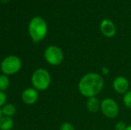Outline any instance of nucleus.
I'll return each instance as SVG.
<instances>
[{
	"label": "nucleus",
	"instance_id": "10",
	"mask_svg": "<svg viewBox=\"0 0 131 130\" xmlns=\"http://www.w3.org/2000/svg\"><path fill=\"white\" fill-rule=\"evenodd\" d=\"M86 109L89 112L91 113H96L100 111L101 109V102L96 96H94V97L88 98L86 102Z\"/></svg>",
	"mask_w": 131,
	"mask_h": 130
},
{
	"label": "nucleus",
	"instance_id": "3",
	"mask_svg": "<svg viewBox=\"0 0 131 130\" xmlns=\"http://www.w3.org/2000/svg\"><path fill=\"white\" fill-rule=\"evenodd\" d=\"M31 83L35 89L38 91H45L49 87L51 83L50 73L45 69H38L33 72L31 77Z\"/></svg>",
	"mask_w": 131,
	"mask_h": 130
},
{
	"label": "nucleus",
	"instance_id": "13",
	"mask_svg": "<svg viewBox=\"0 0 131 130\" xmlns=\"http://www.w3.org/2000/svg\"><path fill=\"white\" fill-rule=\"evenodd\" d=\"M9 78L6 75H0V91H5L9 87Z\"/></svg>",
	"mask_w": 131,
	"mask_h": 130
},
{
	"label": "nucleus",
	"instance_id": "18",
	"mask_svg": "<svg viewBox=\"0 0 131 130\" xmlns=\"http://www.w3.org/2000/svg\"><path fill=\"white\" fill-rule=\"evenodd\" d=\"M101 72H102V76H106V75H108L109 72H110V69H109V68L106 67V66H103V67L101 68Z\"/></svg>",
	"mask_w": 131,
	"mask_h": 130
},
{
	"label": "nucleus",
	"instance_id": "12",
	"mask_svg": "<svg viewBox=\"0 0 131 130\" xmlns=\"http://www.w3.org/2000/svg\"><path fill=\"white\" fill-rule=\"evenodd\" d=\"M2 112L5 116H8V117H12L15 114L16 112V108L14 105L11 103L8 104H5L2 108Z\"/></svg>",
	"mask_w": 131,
	"mask_h": 130
},
{
	"label": "nucleus",
	"instance_id": "11",
	"mask_svg": "<svg viewBox=\"0 0 131 130\" xmlns=\"http://www.w3.org/2000/svg\"><path fill=\"white\" fill-rule=\"evenodd\" d=\"M14 126V121L11 117L4 116L0 119V129L1 130H10Z\"/></svg>",
	"mask_w": 131,
	"mask_h": 130
},
{
	"label": "nucleus",
	"instance_id": "8",
	"mask_svg": "<svg viewBox=\"0 0 131 130\" xmlns=\"http://www.w3.org/2000/svg\"><path fill=\"white\" fill-rule=\"evenodd\" d=\"M99 28H100V31L103 36L108 38H113L116 35V32H117V28H116L115 23L112 20L107 19V18H105L101 21Z\"/></svg>",
	"mask_w": 131,
	"mask_h": 130
},
{
	"label": "nucleus",
	"instance_id": "5",
	"mask_svg": "<svg viewBox=\"0 0 131 130\" xmlns=\"http://www.w3.org/2000/svg\"><path fill=\"white\" fill-rule=\"evenodd\" d=\"M44 57L50 65L57 66L62 63L64 55L62 50L59 46L50 45V46L47 47V49L45 50Z\"/></svg>",
	"mask_w": 131,
	"mask_h": 130
},
{
	"label": "nucleus",
	"instance_id": "14",
	"mask_svg": "<svg viewBox=\"0 0 131 130\" xmlns=\"http://www.w3.org/2000/svg\"><path fill=\"white\" fill-rule=\"evenodd\" d=\"M123 103L128 109L131 110V90H128L125 94H123Z\"/></svg>",
	"mask_w": 131,
	"mask_h": 130
},
{
	"label": "nucleus",
	"instance_id": "4",
	"mask_svg": "<svg viewBox=\"0 0 131 130\" xmlns=\"http://www.w3.org/2000/svg\"><path fill=\"white\" fill-rule=\"evenodd\" d=\"M0 68H1L3 74L6 75V76L14 75L21 69V61L16 55H9L2 61Z\"/></svg>",
	"mask_w": 131,
	"mask_h": 130
},
{
	"label": "nucleus",
	"instance_id": "7",
	"mask_svg": "<svg viewBox=\"0 0 131 130\" xmlns=\"http://www.w3.org/2000/svg\"><path fill=\"white\" fill-rule=\"evenodd\" d=\"M112 88L117 94H125L129 90V81L124 76H118L112 81Z\"/></svg>",
	"mask_w": 131,
	"mask_h": 130
},
{
	"label": "nucleus",
	"instance_id": "20",
	"mask_svg": "<svg viewBox=\"0 0 131 130\" xmlns=\"http://www.w3.org/2000/svg\"><path fill=\"white\" fill-rule=\"evenodd\" d=\"M2 115H3V112H2V109H0V119H1L2 117H3Z\"/></svg>",
	"mask_w": 131,
	"mask_h": 130
},
{
	"label": "nucleus",
	"instance_id": "19",
	"mask_svg": "<svg viewBox=\"0 0 131 130\" xmlns=\"http://www.w3.org/2000/svg\"><path fill=\"white\" fill-rule=\"evenodd\" d=\"M126 130H131V125H128V127H127Z\"/></svg>",
	"mask_w": 131,
	"mask_h": 130
},
{
	"label": "nucleus",
	"instance_id": "15",
	"mask_svg": "<svg viewBox=\"0 0 131 130\" xmlns=\"http://www.w3.org/2000/svg\"><path fill=\"white\" fill-rule=\"evenodd\" d=\"M60 130H75V127H73V125L70 122H63L61 125Z\"/></svg>",
	"mask_w": 131,
	"mask_h": 130
},
{
	"label": "nucleus",
	"instance_id": "1",
	"mask_svg": "<svg viewBox=\"0 0 131 130\" xmlns=\"http://www.w3.org/2000/svg\"><path fill=\"white\" fill-rule=\"evenodd\" d=\"M104 86V81L102 75L96 72H88L79 79L78 88L81 96L90 98L98 96Z\"/></svg>",
	"mask_w": 131,
	"mask_h": 130
},
{
	"label": "nucleus",
	"instance_id": "9",
	"mask_svg": "<svg viewBox=\"0 0 131 130\" xmlns=\"http://www.w3.org/2000/svg\"><path fill=\"white\" fill-rule=\"evenodd\" d=\"M21 99L23 102L28 105H32L38 101V93L35 88H27L21 94Z\"/></svg>",
	"mask_w": 131,
	"mask_h": 130
},
{
	"label": "nucleus",
	"instance_id": "21",
	"mask_svg": "<svg viewBox=\"0 0 131 130\" xmlns=\"http://www.w3.org/2000/svg\"><path fill=\"white\" fill-rule=\"evenodd\" d=\"M0 130H1V129H0Z\"/></svg>",
	"mask_w": 131,
	"mask_h": 130
},
{
	"label": "nucleus",
	"instance_id": "16",
	"mask_svg": "<svg viewBox=\"0 0 131 130\" xmlns=\"http://www.w3.org/2000/svg\"><path fill=\"white\" fill-rule=\"evenodd\" d=\"M127 127H128V125L124 121H118L115 124L114 128H115V130H126Z\"/></svg>",
	"mask_w": 131,
	"mask_h": 130
},
{
	"label": "nucleus",
	"instance_id": "17",
	"mask_svg": "<svg viewBox=\"0 0 131 130\" xmlns=\"http://www.w3.org/2000/svg\"><path fill=\"white\" fill-rule=\"evenodd\" d=\"M6 102V96L3 91H0V106H4Z\"/></svg>",
	"mask_w": 131,
	"mask_h": 130
},
{
	"label": "nucleus",
	"instance_id": "2",
	"mask_svg": "<svg viewBox=\"0 0 131 130\" xmlns=\"http://www.w3.org/2000/svg\"><path fill=\"white\" fill-rule=\"evenodd\" d=\"M29 33L33 42L43 40L47 34V24L42 17L37 16L30 20L29 23Z\"/></svg>",
	"mask_w": 131,
	"mask_h": 130
},
{
	"label": "nucleus",
	"instance_id": "6",
	"mask_svg": "<svg viewBox=\"0 0 131 130\" xmlns=\"http://www.w3.org/2000/svg\"><path fill=\"white\" fill-rule=\"evenodd\" d=\"M100 111L106 118L113 120L119 115V107L114 99L107 97L102 100V102H101Z\"/></svg>",
	"mask_w": 131,
	"mask_h": 130
}]
</instances>
